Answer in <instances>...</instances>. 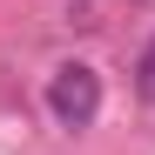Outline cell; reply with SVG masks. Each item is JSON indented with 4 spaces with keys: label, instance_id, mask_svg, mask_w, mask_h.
I'll use <instances>...</instances> for the list:
<instances>
[{
    "label": "cell",
    "instance_id": "cell-1",
    "mask_svg": "<svg viewBox=\"0 0 155 155\" xmlns=\"http://www.w3.org/2000/svg\"><path fill=\"white\" fill-rule=\"evenodd\" d=\"M47 115H54L61 128H94V115H101V74L88 68V61H61L54 74H47Z\"/></svg>",
    "mask_w": 155,
    "mask_h": 155
},
{
    "label": "cell",
    "instance_id": "cell-2",
    "mask_svg": "<svg viewBox=\"0 0 155 155\" xmlns=\"http://www.w3.org/2000/svg\"><path fill=\"white\" fill-rule=\"evenodd\" d=\"M135 94H142V101H155V41L142 47V61H135Z\"/></svg>",
    "mask_w": 155,
    "mask_h": 155
}]
</instances>
